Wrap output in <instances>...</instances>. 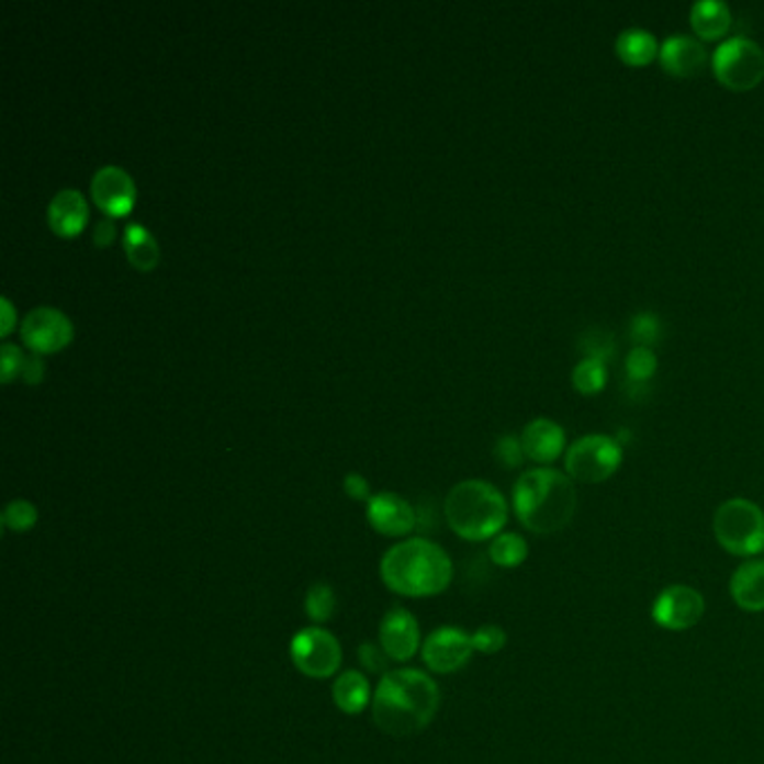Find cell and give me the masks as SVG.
I'll list each match as a JSON object with an SVG mask.
<instances>
[{"mask_svg":"<svg viewBox=\"0 0 764 764\" xmlns=\"http://www.w3.org/2000/svg\"><path fill=\"white\" fill-rule=\"evenodd\" d=\"M440 708V688L417 668L389 671L372 695L374 724L395 738L424 731Z\"/></svg>","mask_w":764,"mask_h":764,"instance_id":"1","label":"cell"},{"mask_svg":"<svg viewBox=\"0 0 764 764\" xmlns=\"http://www.w3.org/2000/svg\"><path fill=\"white\" fill-rule=\"evenodd\" d=\"M512 505L520 525L531 533H559L574 520L578 507L576 484L565 471L536 467L516 480Z\"/></svg>","mask_w":764,"mask_h":764,"instance_id":"2","label":"cell"},{"mask_svg":"<svg viewBox=\"0 0 764 764\" xmlns=\"http://www.w3.org/2000/svg\"><path fill=\"white\" fill-rule=\"evenodd\" d=\"M381 581L400 596H438L453 581V563L438 542L406 538L391 548L379 565Z\"/></svg>","mask_w":764,"mask_h":764,"instance_id":"3","label":"cell"},{"mask_svg":"<svg viewBox=\"0 0 764 764\" xmlns=\"http://www.w3.org/2000/svg\"><path fill=\"white\" fill-rule=\"evenodd\" d=\"M445 516L449 527L469 542L494 540L509 520V503L498 486L471 478L449 491Z\"/></svg>","mask_w":764,"mask_h":764,"instance_id":"4","label":"cell"},{"mask_svg":"<svg viewBox=\"0 0 764 764\" xmlns=\"http://www.w3.org/2000/svg\"><path fill=\"white\" fill-rule=\"evenodd\" d=\"M714 536L720 548L738 559L764 554V512L746 498H729L714 514Z\"/></svg>","mask_w":764,"mask_h":764,"instance_id":"5","label":"cell"},{"mask_svg":"<svg viewBox=\"0 0 764 764\" xmlns=\"http://www.w3.org/2000/svg\"><path fill=\"white\" fill-rule=\"evenodd\" d=\"M623 462V447L610 435H583L565 451V473L581 484H602L610 480Z\"/></svg>","mask_w":764,"mask_h":764,"instance_id":"6","label":"cell"},{"mask_svg":"<svg viewBox=\"0 0 764 764\" xmlns=\"http://www.w3.org/2000/svg\"><path fill=\"white\" fill-rule=\"evenodd\" d=\"M716 79L733 92H749L764 79V49L746 36H731L714 52Z\"/></svg>","mask_w":764,"mask_h":764,"instance_id":"7","label":"cell"},{"mask_svg":"<svg viewBox=\"0 0 764 764\" xmlns=\"http://www.w3.org/2000/svg\"><path fill=\"white\" fill-rule=\"evenodd\" d=\"M290 654L299 673L312 679H327L337 675L344 662L339 639L321 626L299 630L290 643Z\"/></svg>","mask_w":764,"mask_h":764,"instance_id":"8","label":"cell"},{"mask_svg":"<svg viewBox=\"0 0 764 764\" xmlns=\"http://www.w3.org/2000/svg\"><path fill=\"white\" fill-rule=\"evenodd\" d=\"M706 615L704 594L686 583H673L654 596L650 617L662 630L686 632L695 628Z\"/></svg>","mask_w":764,"mask_h":764,"instance_id":"9","label":"cell"},{"mask_svg":"<svg viewBox=\"0 0 764 764\" xmlns=\"http://www.w3.org/2000/svg\"><path fill=\"white\" fill-rule=\"evenodd\" d=\"M75 337V325L66 312L52 305L32 307L21 321V339L34 352H57Z\"/></svg>","mask_w":764,"mask_h":764,"instance_id":"10","label":"cell"},{"mask_svg":"<svg viewBox=\"0 0 764 764\" xmlns=\"http://www.w3.org/2000/svg\"><path fill=\"white\" fill-rule=\"evenodd\" d=\"M471 634L456 626L432 630L422 643V660L430 673L453 675L462 671L473 658Z\"/></svg>","mask_w":764,"mask_h":764,"instance_id":"11","label":"cell"},{"mask_svg":"<svg viewBox=\"0 0 764 764\" xmlns=\"http://www.w3.org/2000/svg\"><path fill=\"white\" fill-rule=\"evenodd\" d=\"M135 182L117 164H103L90 180V195L105 215H126L135 204Z\"/></svg>","mask_w":764,"mask_h":764,"instance_id":"12","label":"cell"},{"mask_svg":"<svg viewBox=\"0 0 764 764\" xmlns=\"http://www.w3.org/2000/svg\"><path fill=\"white\" fill-rule=\"evenodd\" d=\"M366 516L377 533L389 538L408 536L417 525L413 505L400 494H393V491H379V494H374L368 501Z\"/></svg>","mask_w":764,"mask_h":764,"instance_id":"13","label":"cell"},{"mask_svg":"<svg viewBox=\"0 0 764 764\" xmlns=\"http://www.w3.org/2000/svg\"><path fill=\"white\" fill-rule=\"evenodd\" d=\"M379 645L391 658V662H411L419 645L422 632L413 613L406 608H393L379 623Z\"/></svg>","mask_w":764,"mask_h":764,"instance_id":"14","label":"cell"},{"mask_svg":"<svg viewBox=\"0 0 764 764\" xmlns=\"http://www.w3.org/2000/svg\"><path fill=\"white\" fill-rule=\"evenodd\" d=\"M520 442H523L525 456L531 462L540 467H550L565 453L568 435L559 422L548 417H536L523 428Z\"/></svg>","mask_w":764,"mask_h":764,"instance_id":"15","label":"cell"},{"mask_svg":"<svg viewBox=\"0 0 764 764\" xmlns=\"http://www.w3.org/2000/svg\"><path fill=\"white\" fill-rule=\"evenodd\" d=\"M660 64L671 77L688 79L704 70L708 64V52L704 43L688 34H673L660 47Z\"/></svg>","mask_w":764,"mask_h":764,"instance_id":"16","label":"cell"},{"mask_svg":"<svg viewBox=\"0 0 764 764\" xmlns=\"http://www.w3.org/2000/svg\"><path fill=\"white\" fill-rule=\"evenodd\" d=\"M49 229L59 236H77L88 223V200L79 189H61L47 204Z\"/></svg>","mask_w":764,"mask_h":764,"instance_id":"17","label":"cell"},{"mask_svg":"<svg viewBox=\"0 0 764 764\" xmlns=\"http://www.w3.org/2000/svg\"><path fill=\"white\" fill-rule=\"evenodd\" d=\"M733 604L749 613H764V559H749L735 568L729 581Z\"/></svg>","mask_w":764,"mask_h":764,"instance_id":"18","label":"cell"},{"mask_svg":"<svg viewBox=\"0 0 764 764\" xmlns=\"http://www.w3.org/2000/svg\"><path fill=\"white\" fill-rule=\"evenodd\" d=\"M660 47L654 34L643 27H628L615 41L617 57L630 68H645L660 59Z\"/></svg>","mask_w":764,"mask_h":764,"instance_id":"19","label":"cell"},{"mask_svg":"<svg viewBox=\"0 0 764 764\" xmlns=\"http://www.w3.org/2000/svg\"><path fill=\"white\" fill-rule=\"evenodd\" d=\"M733 14L720 0H699L690 8V27L699 41H718L731 30Z\"/></svg>","mask_w":764,"mask_h":764,"instance_id":"20","label":"cell"},{"mask_svg":"<svg viewBox=\"0 0 764 764\" xmlns=\"http://www.w3.org/2000/svg\"><path fill=\"white\" fill-rule=\"evenodd\" d=\"M372 688L363 673L346 671L335 679L333 699L337 708L346 716H359L368 706H372Z\"/></svg>","mask_w":764,"mask_h":764,"instance_id":"21","label":"cell"},{"mask_svg":"<svg viewBox=\"0 0 764 764\" xmlns=\"http://www.w3.org/2000/svg\"><path fill=\"white\" fill-rule=\"evenodd\" d=\"M488 559L496 568L516 570L529 559V544L518 531H503L488 542Z\"/></svg>","mask_w":764,"mask_h":764,"instance_id":"22","label":"cell"},{"mask_svg":"<svg viewBox=\"0 0 764 764\" xmlns=\"http://www.w3.org/2000/svg\"><path fill=\"white\" fill-rule=\"evenodd\" d=\"M124 249H126L131 265L142 269V271H150L159 260L157 240L153 238V234L144 225H137V223H131L126 227Z\"/></svg>","mask_w":764,"mask_h":764,"instance_id":"23","label":"cell"},{"mask_svg":"<svg viewBox=\"0 0 764 764\" xmlns=\"http://www.w3.org/2000/svg\"><path fill=\"white\" fill-rule=\"evenodd\" d=\"M572 386L585 397H594L608 386V363L583 357L572 370Z\"/></svg>","mask_w":764,"mask_h":764,"instance_id":"24","label":"cell"},{"mask_svg":"<svg viewBox=\"0 0 764 764\" xmlns=\"http://www.w3.org/2000/svg\"><path fill=\"white\" fill-rule=\"evenodd\" d=\"M305 613L316 626L330 621L337 613V594H335L333 585H327V583L310 585V589L305 594Z\"/></svg>","mask_w":764,"mask_h":764,"instance_id":"25","label":"cell"},{"mask_svg":"<svg viewBox=\"0 0 764 764\" xmlns=\"http://www.w3.org/2000/svg\"><path fill=\"white\" fill-rule=\"evenodd\" d=\"M664 337V323L658 314L652 312H639L630 321V339L634 346L643 348H654Z\"/></svg>","mask_w":764,"mask_h":764,"instance_id":"26","label":"cell"},{"mask_svg":"<svg viewBox=\"0 0 764 764\" xmlns=\"http://www.w3.org/2000/svg\"><path fill=\"white\" fill-rule=\"evenodd\" d=\"M658 372V355L652 348L634 346L626 357V374L632 384H645V381Z\"/></svg>","mask_w":764,"mask_h":764,"instance_id":"27","label":"cell"},{"mask_svg":"<svg viewBox=\"0 0 764 764\" xmlns=\"http://www.w3.org/2000/svg\"><path fill=\"white\" fill-rule=\"evenodd\" d=\"M581 348H583L585 357L608 363V359L615 355V339L608 330H602V327H592V330H587L583 335Z\"/></svg>","mask_w":764,"mask_h":764,"instance_id":"28","label":"cell"},{"mask_svg":"<svg viewBox=\"0 0 764 764\" xmlns=\"http://www.w3.org/2000/svg\"><path fill=\"white\" fill-rule=\"evenodd\" d=\"M38 520V512L30 501H12L3 512V525L12 531H30Z\"/></svg>","mask_w":764,"mask_h":764,"instance_id":"29","label":"cell"},{"mask_svg":"<svg viewBox=\"0 0 764 764\" xmlns=\"http://www.w3.org/2000/svg\"><path fill=\"white\" fill-rule=\"evenodd\" d=\"M471 641L473 650L480 654H498L507 645V632L501 626L486 623L471 634Z\"/></svg>","mask_w":764,"mask_h":764,"instance_id":"30","label":"cell"},{"mask_svg":"<svg viewBox=\"0 0 764 764\" xmlns=\"http://www.w3.org/2000/svg\"><path fill=\"white\" fill-rule=\"evenodd\" d=\"M357 654H359V664L363 666L366 673H374V675L379 673L381 677L389 673L391 658H389V654L384 652V648H381V645H377L372 641H366V643L359 645Z\"/></svg>","mask_w":764,"mask_h":764,"instance_id":"31","label":"cell"},{"mask_svg":"<svg viewBox=\"0 0 764 764\" xmlns=\"http://www.w3.org/2000/svg\"><path fill=\"white\" fill-rule=\"evenodd\" d=\"M494 453L498 458V462L507 469H516L523 464V460L527 458L525 456V449H523V442L520 438H516V435H503V438H498L496 447H494Z\"/></svg>","mask_w":764,"mask_h":764,"instance_id":"32","label":"cell"},{"mask_svg":"<svg viewBox=\"0 0 764 764\" xmlns=\"http://www.w3.org/2000/svg\"><path fill=\"white\" fill-rule=\"evenodd\" d=\"M23 363H25L23 350L14 344H3V348H0V368H3L5 384L23 370Z\"/></svg>","mask_w":764,"mask_h":764,"instance_id":"33","label":"cell"},{"mask_svg":"<svg viewBox=\"0 0 764 764\" xmlns=\"http://www.w3.org/2000/svg\"><path fill=\"white\" fill-rule=\"evenodd\" d=\"M344 488H346V494L352 498V501H370V484L368 480L361 475V473H348L344 478Z\"/></svg>","mask_w":764,"mask_h":764,"instance_id":"34","label":"cell"},{"mask_svg":"<svg viewBox=\"0 0 764 764\" xmlns=\"http://www.w3.org/2000/svg\"><path fill=\"white\" fill-rule=\"evenodd\" d=\"M43 372H45V363H43V359H41L38 352L25 357V363H23L21 374L25 377L27 384H38V381L43 379Z\"/></svg>","mask_w":764,"mask_h":764,"instance_id":"35","label":"cell"},{"mask_svg":"<svg viewBox=\"0 0 764 764\" xmlns=\"http://www.w3.org/2000/svg\"><path fill=\"white\" fill-rule=\"evenodd\" d=\"M115 234H117V227H115V223H113V217L111 215H103L101 217V221L97 223V227H94V243L99 245V247H105L108 243H113V238H115Z\"/></svg>","mask_w":764,"mask_h":764,"instance_id":"36","label":"cell"},{"mask_svg":"<svg viewBox=\"0 0 764 764\" xmlns=\"http://www.w3.org/2000/svg\"><path fill=\"white\" fill-rule=\"evenodd\" d=\"M0 312H3V321H0V335H10V330L16 323V314H14V305L8 296L0 299Z\"/></svg>","mask_w":764,"mask_h":764,"instance_id":"37","label":"cell"}]
</instances>
